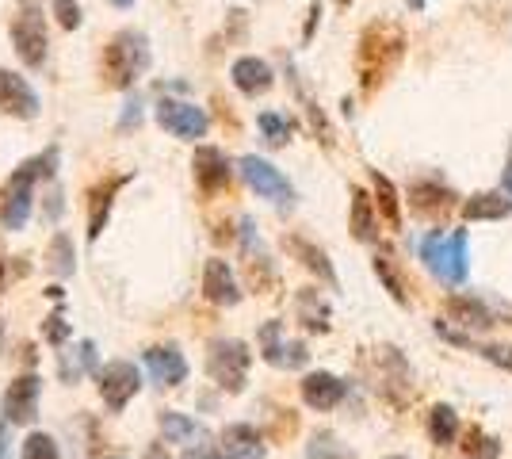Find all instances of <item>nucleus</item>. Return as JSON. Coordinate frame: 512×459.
I'll use <instances>...</instances> for the list:
<instances>
[{
  "label": "nucleus",
  "instance_id": "f8f14e48",
  "mask_svg": "<svg viewBox=\"0 0 512 459\" xmlns=\"http://www.w3.org/2000/svg\"><path fill=\"white\" fill-rule=\"evenodd\" d=\"M260 356H264L272 368H302L310 352H306V345H299V341H287L279 322H268V326L260 329Z\"/></svg>",
  "mask_w": 512,
  "mask_h": 459
},
{
  "label": "nucleus",
  "instance_id": "6e6552de",
  "mask_svg": "<svg viewBox=\"0 0 512 459\" xmlns=\"http://www.w3.org/2000/svg\"><path fill=\"white\" fill-rule=\"evenodd\" d=\"M455 192H451V184L444 180H436V176H421V180H413L409 184V207L421 215V219H432V222H444L455 211Z\"/></svg>",
  "mask_w": 512,
  "mask_h": 459
},
{
  "label": "nucleus",
  "instance_id": "f704fd0d",
  "mask_svg": "<svg viewBox=\"0 0 512 459\" xmlns=\"http://www.w3.org/2000/svg\"><path fill=\"white\" fill-rule=\"evenodd\" d=\"M482 360H490L493 368H501V372L512 375V345H474Z\"/></svg>",
  "mask_w": 512,
  "mask_h": 459
},
{
  "label": "nucleus",
  "instance_id": "f03ea898",
  "mask_svg": "<svg viewBox=\"0 0 512 459\" xmlns=\"http://www.w3.org/2000/svg\"><path fill=\"white\" fill-rule=\"evenodd\" d=\"M54 165H58V150H46L43 157L20 165L16 173L8 176L4 192H0V222L4 230H23L27 219H31V199H35V180L39 176H54Z\"/></svg>",
  "mask_w": 512,
  "mask_h": 459
},
{
  "label": "nucleus",
  "instance_id": "f3484780",
  "mask_svg": "<svg viewBox=\"0 0 512 459\" xmlns=\"http://www.w3.org/2000/svg\"><path fill=\"white\" fill-rule=\"evenodd\" d=\"M218 452H222V459H260L264 456V437L256 433L253 425L237 421V425H226V429H222Z\"/></svg>",
  "mask_w": 512,
  "mask_h": 459
},
{
  "label": "nucleus",
  "instance_id": "aec40b11",
  "mask_svg": "<svg viewBox=\"0 0 512 459\" xmlns=\"http://www.w3.org/2000/svg\"><path fill=\"white\" fill-rule=\"evenodd\" d=\"M230 77H234V85L245 92V96H260V92H268V88L276 85V73L272 66L264 62V58H237L234 69H230Z\"/></svg>",
  "mask_w": 512,
  "mask_h": 459
},
{
  "label": "nucleus",
  "instance_id": "5701e85b",
  "mask_svg": "<svg viewBox=\"0 0 512 459\" xmlns=\"http://www.w3.org/2000/svg\"><path fill=\"white\" fill-rule=\"evenodd\" d=\"M448 314L455 326L463 329H490L497 326L490 314V306L482 303V299H474V295H451L448 299Z\"/></svg>",
  "mask_w": 512,
  "mask_h": 459
},
{
  "label": "nucleus",
  "instance_id": "0eeeda50",
  "mask_svg": "<svg viewBox=\"0 0 512 459\" xmlns=\"http://www.w3.org/2000/svg\"><path fill=\"white\" fill-rule=\"evenodd\" d=\"M96 387H100V398H104L107 410L119 414V410H127L130 398L142 391V375L127 360H111L96 372Z\"/></svg>",
  "mask_w": 512,
  "mask_h": 459
},
{
  "label": "nucleus",
  "instance_id": "e433bc0d",
  "mask_svg": "<svg viewBox=\"0 0 512 459\" xmlns=\"http://www.w3.org/2000/svg\"><path fill=\"white\" fill-rule=\"evenodd\" d=\"M43 337L50 341V345H62L65 337H69V326H65V318L62 314H50L43 322Z\"/></svg>",
  "mask_w": 512,
  "mask_h": 459
},
{
  "label": "nucleus",
  "instance_id": "2f4dec72",
  "mask_svg": "<svg viewBox=\"0 0 512 459\" xmlns=\"http://www.w3.org/2000/svg\"><path fill=\"white\" fill-rule=\"evenodd\" d=\"M256 123H260V134H264L272 146H283V142L291 138V131H295V127H291V119H287V115H279V111H260V119H256Z\"/></svg>",
  "mask_w": 512,
  "mask_h": 459
},
{
  "label": "nucleus",
  "instance_id": "a18cd8bd",
  "mask_svg": "<svg viewBox=\"0 0 512 459\" xmlns=\"http://www.w3.org/2000/svg\"><path fill=\"white\" fill-rule=\"evenodd\" d=\"M386 459H406V456H386Z\"/></svg>",
  "mask_w": 512,
  "mask_h": 459
},
{
  "label": "nucleus",
  "instance_id": "9d476101",
  "mask_svg": "<svg viewBox=\"0 0 512 459\" xmlns=\"http://www.w3.org/2000/svg\"><path fill=\"white\" fill-rule=\"evenodd\" d=\"M12 43H16V54H20L23 66H43L46 58V27L43 16L35 8H23L16 23H12Z\"/></svg>",
  "mask_w": 512,
  "mask_h": 459
},
{
  "label": "nucleus",
  "instance_id": "7ed1b4c3",
  "mask_svg": "<svg viewBox=\"0 0 512 459\" xmlns=\"http://www.w3.org/2000/svg\"><path fill=\"white\" fill-rule=\"evenodd\" d=\"M421 261H425V268L444 287H459L470 272L467 230H455V234L432 230V234H425V238H421Z\"/></svg>",
  "mask_w": 512,
  "mask_h": 459
},
{
  "label": "nucleus",
  "instance_id": "a878e982",
  "mask_svg": "<svg viewBox=\"0 0 512 459\" xmlns=\"http://www.w3.org/2000/svg\"><path fill=\"white\" fill-rule=\"evenodd\" d=\"M157 425H161V437L169 440V444H203L207 433H203V425H195L192 417L176 414V410H165V414L157 417Z\"/></svg>",
  "mask_w": 512,
  "mask_h": 459
},
{
  "label": "nucleus",
  "instance_id": "412c9836",
  "mask_svg": "<svg viewBox=\"0 0 512 459\" xmlns=\"http://www.w3.org/2000/svg\"><path fill=\"white\" fill-rule=\"evenodd\" d=\"M295 314L310 333H329V326H333V310L325 303V295H318L314 287H302L295 295Z\"/></svg>",
  "mask_w": 512,
  "mask_h": 459
},
{
  "label": "nucleus",
  "instance_id": "bb28decb",
  "mask_svg": "<svg viewBox=\"0 0 512 459\" xmlns=\"http://www.w3.org/2000/svg\"><path fill=\"white\" fill-rule=\"evenodd\" d=\"M371 188H375V207H379V215L386 219V226L398 230L402 226V199H398L394 180L383 173H371Z\"/></svg>",
  "mask_w": 512,
  "mask_h": 459
},
{
  "label": "nucleus",
  "instance_id": "79ce46f5",
  "mask_svg": "<svg viewBox=\"0 0 512 459\" xmlns=\"http://www.w3.org/2000/svg\"><path fill=\"white\" fill-rule=\"evenodd\" d=\"M409 8H413V12H421V8H425V0H406Z\"/></svg>",
  "mask_w": 512,
  "mask_h": 459
},
{
  "label": "nucleus",
  "instance_id": "9b49d317",
  "mask_svg": "<svg viewBox=\"0 0 512 459\" xmlns=\"http://www.w3.org/2000/svg\"><path fill=\"white\" fill-rule=\"evenodd\" d=\"M39 414V375H20L4 394V421L8 425H31Z\"/></svg>",
  "mask_w": 512,
  "mask_h": 459
},
{
  "label": "nucleus",
  "instance_id": "37998d69",
  "mask_svg": "<svg viewBox=\"0 0 512 459\" xmlns=\"http://www.w3.org/2000/svg\"><path fill=\"white\" fill-rule=\"evenodd\" d=\"M111 4H115V8H130V4H134V0H111Z\"/></svg>",
  "mask_w": 512,
  "mask_h": 459
},
{
  "label": "nucleus",
  "instance_id": "4468645a",
  "mask_svg": "<svg viewBox=\"0 0 512 459\" xmlns=\"http://www.w3.org/2000/svg\"><path fill=\"white\" fill-rule=\"evenodd\" d=\"M192 173H195V184L203 188V192H222L226 184H230V161H226V153L214 150V146H199L192 157Z\"/></svg>",
  "mask_w": 512,
  "mask_h": 459
},
{
  "label": "nucleus",
  "instance_id": "423d86ee",
  "mask_svg": "<svg viewBox=\"0 0 512 459\" xmlns=\"http://www.w3.org/2000/svg\"><path fill=\"white\" fill-rule=\"evenodd\" d=\"M241 176H245V184L253 188L256 196L272 199L276 207H291L295 203V188H291V180L279 173L272 161H264V157H241Z\"/></svg>",
  "mask_w": 512,
  "mask_h": 459
},
{
  "label": "nucleus",
  "instance_id": "4c0bfd02",
  "mask_svg": "<svg viewBox=\"0 0 512 459\" xmlns=\"http://www.w3.org/2000/svg\"><path fill=\"white\" fill-rule=\"evenodd\" d=\"M184 459H222V452H218V448H207V444H192V448L184 452Z\"/></svg>",
  "mask_w": 512,
  "mask_h": 459
},
{
  "label": "nucleus",
  "instance_id": "c9c22d12",
  "mask_svg": "<svg viewBox=\"0 0 512 459\" xmlns=\"http://www.w3.org/2000/svg\"><path fill=\"white\" fill-rule=\"evenodd\" d=\"M54 4V16H58V23L62 27H81V8H77V0H50Z\"/></svg>",
  "mask_w": 512,
  "mask_h": 459
},
{
  "label": "nucleus",
  "instance_id": "72a5a7b5",
  "mask_svg": "<svg viewBox=\"0 0 512 459\" xmlns=\"http://www.w3.org/2000/svg\"><path fill=\"white\" fill-rule=\"evenodd\" d=\"M23 459H58V444L46 433H31L23 444Z\"/></svg>",
  "mask_w": 512,
  "mask_h": 459
},
{
  "label": "nucleus",
  "instance_id": "473e14b6",
  "mask_svg": "<svg viewBox=\"0 0 512 459\" xmlns=\"http://www.w3.org/2000/svg\"><path fill=\"white\" fill-rule=\"evenodd\" d=\"M306 459H352V452L333 433H318L306 448Z\"/></svg>",
  "mask_w": 512,
  "mask_h": 459
},
{
  "label": "nucleus",
  "instance_id": "393cba45",
  "mask_svg": "<svg viewBox=\"0 0 512 459\" xmlns=\"http://www.w3.org/2000/svg\"><path fill=\"white\" fill-rule=\"evenodd\" d=\"M512 215V199L501 192H482V196H470L463 203V219L467 222H497Z\"/></svg>",
  "mask_w": 512,
  "mask_h": 459
},
{
  "label": "nucleus",
  "instance_id": "b1692460",
  "mask_svg": "<svg viewBox=\"0 0 512 459\" xmlns=\"http://www.w3.org/2000/svg\"><path fill=\"white\" fill-rule=\"evenodd\" d=\"M127 180L130 176H111L107 184H100V188L92 192V203H88V241H96L104 234L107 215H111V199H115V192H119Z\"/></svg>",
  "mask_w": 512,
  "mask_h": 459
},
{
  "label": "nucleus",
  "instance_id": "4be33fe9",
  "mask_svg": "<svg viewBox=\"0 0 512 459\" xmlns=\"http://www.w3.org/2000/svg\"><path fill=\"white\" fill-rule=\"evenodd\" d=\"M352 238L356 241H375L379 238V207H375V199L367 196L363 188H352Z\"/></svg>",
  "mask_w": 512,
  "mask_h": 459
},
{
  "label": "nucleus",
  "instance_id": "39448f33",
  "mask_svg": "<svg viewBox=\"0 0 512 459\" xmlns=\"http://www.w3.org/2000/svg\"><path fill=\"white\" fill-rule=\"evenodd\" d=\"M249 364H253V352L245 349L241 341H214L211 356H207L211 379L230 394L245 391V383H249Z\"/></svg>",
  "mask_w": 512,
  "mask_h": 459
},
{
  "label": "nucleus",
  "instance_id": "c03bdc74",
  "mask_svg": "<svg viewBox=\"0 0 512 459\" xmlns=\"http://www.w3.org/2000/svg\"><path fill=\"white\" fill-rule=\"evenodd\" d=\"M337 4H341V8H348V4H352V0H337Z\"/></svg>",
  "mask_w": 512,
  "mask_h": 459
},
{
  "label": "nucleus",
  "instance_id": "7c9ffc66",
  "mask_svg": "<svg viewBox=\"0 0 512 459\" xmlns=\"http://www.w3.org/2000/svg\"><path fill=\"white\" fill-rule=\"evenodd\" d=\"M73 268H77L73 241H69V234H54V241H50V272L54 276H73Z\"/></svg>",
  "mask_w": 512,
  "mask_h": 459
},
{
  "label": "nucleus",
  "instance_id": "f257e3e1",
  "mask_svg": "<svg viewBox=\"0 0 512 459\" xmlns=\"http://www.w3.org/2000/svg\"><path fill=\"white\" fill-rule=\"evenodd\" d=\"M402 58H406V31H402V23H367L360 35V46H356V73H360L363 92L375 96L394 77V69L402 66Z\"/></svg>",
  "mask_w": 512,
  "mask_h": 459
},
{
  "label": "nucleus",
  "instance_id": "58836bf2",
  "mask_svg": "<svg viewBox=\"0 0 512 459\" xmlns=\"http://www.w3.org/2000/svg\"><path fill=\"white\" fill-rule=\"evenodd\" d=\"M0 459H12V429H8V421H0Z\"/></svg>",
  "mask_w": 512,
  "mask_h": 459
},
{
  "label": "nucleus",
  "instance_id": "6ab92c4d",
  "mask_svg": "<svg viewBox=\"0 0 512 459\" xmlns=\"http://www.w3.org/2000/svg\"><path fill=\"white\" fill-rule=\"evenodd\" d=\"M283 245H287V249L295 253V261H302V268H310V272H314L318 280H325V284L333 287V291L341 287V280H337V272H333V261L325 257V249H318L314 241L299 238V234H287V238H283Z\"/></svg>",
  "mask_w": 512,
  "mask_h": 459
},
{
  "label": "nucleus",
  "instance_id": "c85d7f7f",
  "mask_svg": "<svg viewBox=\"0 0 512 459\" xmlns=\"http://www.w3.org/2000/svg\"><path fill=\"white\" fill-rule=\"evenodd\" d=\"M375 276H379V284H383L386 291H390V299H394V303H398V306H409V284H406V276L398 272V264L390 261L386 253H379V257H375Z\"/></svg>",
  "mask_w": 512,
  "mask_h": 459
},
{
  "label": "nucleus",
  "instance_id": "ea45409f",
  "mask_svg": "<svg viewBox=\"0 0 512 459\" xmlns=\"http://www.w3.org/2000/svg\"><path fill=\"white\" fill-rule=\"evenodd\" d=\"M501 180H505V192L512 196V150H509V161H505V176H501Z\"/></svg>",
  "mask_w": 512,
  "mask_h": 459
},
{
  "label": "nucleus",
  "instance_id": "1a4fd4ad",
  "mask_svg": "<svg viewBox=\"0 0 512 459\" xmlns=\"http://www.w3.org/2000/svg\"><path fill=\"white\" fill-rule=\"evenodd\" d=\"M157 123H161L169 134H176V138H184V142L203 138L207 127H211V119H207V111L203 108L184 104V100H169V96L157 104Z\"/></svg>",
  "mask_w": 512,
  "mask_h": 459
},
{
  "label": "nucleus",
  "instance_id": "20e7f679",
  "mask_svg": "<svg viewBox=\"0 0 512 459\" xmlns=\"http://www.w3.org/2000/svg\"><path fill=\"white\" fill-rule=\"evenodd\" d=\"M150 69V43L142 31H119L104 50V85L130 88Z\"/></svg>",
  "mask_w": 512,
  "mask_h": 459
},
{
  "label": "nucleus",
  "instance_id": "2eb2a0df",
  "mask_svg": "<svg viewBox=\"0 0 512 459\" xmlns=\"http://www.w3.org/2000/svg\"><path fill=\"white\" fill-rule=\"evenodd\" d=\"M348 387H344V379H337L333 372H310L302 379V402L310 406V410H333V406H341Z\"/></svg>",
  "mask_w": 512,
  "mask_h": 459
},
{
  "label": "nucleus",
  "instance_id": "a19ab883",
  "mask_svg": "<svg viewBox=\"0 0 512 459\" xmlns=\"http://www.w3.org/2000/svg\"><path fill=\"white\" fill-rule=\"evenodd\" d=\"M8 284V261H4V253H0V291Z\"/></svg>",
  "mask_w": 512,
  "mask_h": 459
},
{
  "label": "nucleus",
  "instance_id": "dca6fc26",
  "mask_svg": "<svg viewBox=\"0 0 512 459\" xmlns=\"http://www.w3.org/2000/svg\"><path fill=\"white\" fill-rule=\"evenodd\" d=\"M146 368H150L153 383H161V387H180L188 379V360L176 345H157L146 352Z\"/></svg>",
  "mask_w": 512,
  "mask_h": 459
},
{
  "label": "nucleus",
  "instance_id": "c756f323",
  "mask_svg": "<svg viewBox=\"0 0 512 459\" xmlns=\"http://www.w3.org/2000/svg\"><path fill=\"white\" fill-rule=\"evenodd\" d=\"M459 448H463L467 459H501V440L486 433V429H467Z\"/></svg>",
  "mask_w": 512,
  "mask_h": 459
},
{
  "label": "nucleus",
  "instance_id": "cd10ccee",
  "mask_svg": "<svg viewBox=\"0 0 512 459\" xmlns=\"http://www.w3.org/2000/svg\"><path fill=\"white\" fill-rule=\"evenodd\" d=\"M428 437H432V444H440V448H448V444H455V437H459V414L451 410V406H432L428 410Z\"/></svg>",
  "mask_w": 512,
  "mask_h": 459
},
{
  "label": "nucleus",
  "instance_id": "ddd939ff",
  "mask_svg": "<svg viewBox=\"0 0 512 459\" xmlns=\"http://www.w3.org/2000/svg\"><path fill=\"white\" fill-rule=\"evenodd\" d=\"M0 108L8 111L12 119H35L39 115V96L20 73L0 69Z\"/></svg>",
  "mask_w": 512,
  "mask_h": 459
},
{
  "label": "nucleus",
  "instance_id": "a211bd4d",
  "mask_svg": "<svg viewBox=\"0 0 512 459\" xmlns=\"http://www.w3.org/2000/svg\"><path fill=\"white\" fill-rule=\"evenodd\" d=\"M203 295L214 306H237L241 303V287L234 280V268L226 261H207L203 268Z\"/></svg>",
  "mask_w": 512,
  "mask_h": 459
}]
</instances>
